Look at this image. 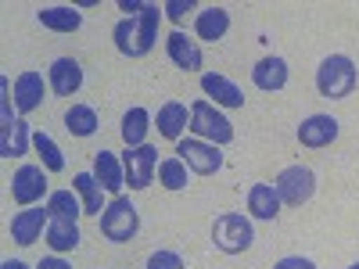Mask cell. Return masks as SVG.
I'll return each instance as SVG.
<instances>
[{"label": "cell", "instance_id": "5bb4252c", "mask_svg": "<svg viewBox=\"0 0 359 269\" xmlns=\"http://www.w3.org/2000/svg\"><path fill=\"white\" fill-rule=\"evenodd\" d=\"M94 179H97L108 194L118 198V191L126 187V169H123V162H118L111 151H97V155H94Z\"/></svg>", "mask_w": 359, "mask_h": 269}, {"label": "cell", "instance_id": "2e32d148", "mask_svg": "<svg viewBox=\"0 0 359 269\" xmlns=\"http://www.w3.org/2000/svg\"><path fill=\"white\" fill-rule=\"evenodd\" d=\"M165 50H169V62L184 72H198L201 69V47L194 40H187L184 33H172L165 40Z\"/></svg>", "mask_w": 359, "mask_h": 269}, {"label": "cell", "instance_id": "30bf717a", "mask_svg": "<svg viewBox=\"0 0 359 269\" xmlns=\"http://www.w3.org/2000/svg\"><path fill=\"white\" fill-rule=\"evenodd\" d=\"M47 223H50V212H47V208H25V212H18V216L11 219V237H15V244H22V248L36 244Z\"/></svg>", "mask_w": 359, "mask_h": 269}, {"label": "cell", "instance_id": "6da1fadb", "mask_svg": "<svg viewBox=\"0 0 359 269\" xmlns=\"http://www.w3.org/2000/svg\"><path fill=\"white\" fill-rule=\"evenodd\" d=\"M155 40H158V4H144L140 15L123 18L115 25V47L123 50L126 57L151 54Z\"/></svg>", "mask_w": 359, "mask_h": 269}, {"label": "cell", "instance_id": "ffe728a7", "mask_svg": "<svg viewBox=\"0 0 359 269\" xmlns=\"http://www.w3.org/2000/svg\"><path fill=\"white\" fill-rule=\"evenodd\" d=\"M226 29H230V15H226V8H205L201 15H198V22H194V33H198V40H208V43H216V40H223L226 36Z\"/></svg>", "mask_w": 359, "mask_h": 269}, {"label": "cell", "instance_id": "484cf974", "mask_svg": "<svg viewBox=\"0 0 359 269\" xmlns=\"http://www.w3.org/2000/svg\"><path fill=\"white\" fill-rule=\"evenodd\" d=\"M47 212L57 216V219H79V216H86L76 191H54V194L47 198Z\"/></svg>", "mask_w": 359, "mask_h": 269}, {"label": "cell", "instance_id": "e575fe53", "mask_svg": "<svg viewBox=\"0 0 359 269\" xmlns=\"http://www.w3.org/2000/svg\"><path fill=\"white\" fill-rule=\"evenodd\" d=\"M348 269H359V262H355V265H348Z\"/></svg>", "mask_w": 359, "mask_h": 269}, {"label": "cell", "instance_id": "603a6c76", "mask_svg": "<svg viewBox=\"0 0 359 269\" xmlns=\"http://www.w3.org/2000/svg\"><path fill=\"white\" fill-rule=\"evenodd\" d=\"M76 194H79V201H83V212L86 216H101L104 212V205H101V184H97V179H94V172H79L76 176Z\"/></svg>", "mask_w": 359, "mask_h": 269}, {"label": "cell", "instance_id": "44dd1931", "mask_svg": "<svg viewBox=\"0 0 359 269\" xmlns=\"http://www.w3.org/2000/svg\"><path fill=\"white\" fill-rule=\"evenodd\" d=\"M248 212L255 219H277L280 212V198H277V187L273 184H255L248 191Z\"/></svg>", "mask_w": 359, "mask_h": 269}, {"label": "cell", "instance_id": "9a60e30c", "mask_svg": "<svg viewBox=\"0 0 359 269\" xmlns=\"http://www.w3.org/2000/svg\"><path fill=\"white\" fill-rule=\"evenodd\" d=\"M252 83L266 94H277V90L287 86V62L284 57H262V62L252 69Z\"/></svg>", "mask_w": 359, "mask_h": 269}, {"label": "cell", "instance_id": "f1b7e54d", "mask_svg": "<svg viewBox=\"0 0 359 269\" xmlns=\"http://www.w3.org/2000/svg\"><path fill=\"white\" fill-rule=\"evenodd\" d=\"M158 179H162L165 191H184L187 187V165L180 162V158H165L158 165Z\"/></svg>", "mask_w": 359, "mask_h": 269}, {"label": "cell", "instance_id": "83f0119b", "mask_svg": "<svg viewBox=\"0 0 359 269\" xmlns=\"http://www.w3.org/2000/svg\"><path fill=\"white\" fill-rule=\"evenodd\" d=\"M33 147H36V155L43 158V169H47V172H62V169H65L62 151H57V144H54L47 133H36V137H33Z\"/></svg>", "mask_w": 359, "mask_h": 269}, {"label": "cell", "instance_id": "4316f807", "mask_svg": "<svg viewBox=\"0 0 359 269\" xmlns=\"http://www.w3.org/2000/svg\"><path fill=\"white\" fill-rule=\"evenodd\" d=\"M65 130L72 137H90V133L97 130V111L90 108V104H72L65 111Z\"/></svg>", "mask_w": 359, "mask_h": 269}, {"label": "cell", "instance_id": "d6986e66", "mask_svg": "<svg viewBox=\"0 0 359 269\" xmlns=\"http://www.w3.org/2000/svg\"><path fill=\"white\" fill-rule=\"evenodd\" d=\"M187 126H191V111H187V104L169 101V104L158 108V133H162L165 140H176V144H180V133H184Z\"/></svg>", "mask_w": 359, "mask_h": 269}, {"label": "cell", "instance_id": "7a4b0ae2", "mask_svg": "<svg viewBox=\"0 0 359 269\" xmlns=\"http://www.w3.org/2000/svg\"><path fill=\"white\" fill-rule=\"evenodd\" d=\"M355 79H359V72H355V65H352V57H345V54H331V57H327V62L316 69V90H320L327 101L348 97L352 90H355Z\"/></svg>", "mask_w": 359, "mask_h": 269}, {"label": "cell", "instance_id": "1f68e13d", "mask_svg": "<svg viewBox=\"0 0 359 269\" xmlns=\"http://www.w3.org/2000/svg\"><path fill=\"white\" fill-rule=\"evenodd\" d=\"M273 269H316L309 258H302V255H287V258H280Z\"/></svg>", "mask_w": 359, "mask_h": 269}, {"label": "cell", "instance_id": "836d02e7", "mask_svg": "<svg viewBox=\"0 0 359 269\" xmlns=\"http://www.w3.org/2000/svg\"><path fill=\"white\" fill-rule=\"evenodd\" d=\"M0 269H29V265H25V262H18V258H8V262L0 265Z\"/></svg>", "mask_w": 359, "mask_h": 269}, {"label": "cell", "instance_id": "8fae6325", "mask_svg": "<svg viewBox=\"0 0 359 269\" xmlns=\"http://www.w3.org/2000/svg\"><path fill=\"white\" fill-rule=\"evenodd\" d=\"M298 140L302 147H327L338 140V118L331 115H309L302 126H298Z\"/></svg>", "mask_w": 359, "mask_h": 269}, {"label": "cell", "instance_id": "7402d4cb", "mask_svg": "<svg viewBox=\"0 0 359 269\" xmlns=\"http://www.w3.org/2000/svg\"><path fill=\"white\" fill-rule=\"evenodd\" d=\"M47 244H50L54 251H72V248H79V226H76V219H57V216H50V223H47Z\"/></svg>", "mask_w": 359, "mask_h": 269}, {"label": "cell", "instance_id": "d4e9b609", "mask_svg": "<svg viewBox=\"0 0 359 269\" xmlns=\"http://www.w3.org/2000/svg\"><path fill=\"white\" fill-rule=\"evenodd\" d=\"M40 22H43V29H54V33H76L83 25V15L76 8H43Z\"/></svg>", "mask_w": 359, "mask_h": 269}, {"label": "cell", "instance_id": "4fadbf2b", "mask_svg": "<svg viewBox=\"0 0 359 269\" xmlns=\"http://www.w3.org/2000/svg\"><path fill=\"white\" fill-rule=\"evenodd\" d=\"M29 147V133L22 118H11V104L4 101V130H0V155L4 158H22Z\"/></svg>", "mask_w": 359, "mask_h": 269}, {"label": "cell", "instance_id": "9c48e42d", "mask_svg": "<svg viewBox=\"0 0 359 269\" xmlns=\"http://www.w3.org/2000/svg\"><path fill=\"white\" fill-rule=\"evenodd\" d=\"M47 191V176L40 165H22L11 179V198L15 205H25V208H33V201H40Z\"/></svg>", "mask_w": 359, "mask_h": 269}, {"label": "cell", "instance_id": "4dcf8cb0", "mask_svg": "<svg viewBox=\"0 0 359 269\" xmlns=\"http://www.w3.org/2000/svg\"><path fill=\"white\" fill-rule=\"evenodd\" d=\"M191 8H194V4H191V0H169V4H165L162 11H165V15H169L172 22H184Z\"/></svg>", "mask_w": 359, "mask_h": 269}, {"label": "cell", "instance_id": "d6a6232c", "mask_svg": "<svg viewBox=\"0 0 359 269\" xmlns=\"http://www.w3.org/2000/svg\"><path fill=\"white\" fill-rule=\"evenodd\" d=\"M36 269H72V265H69L65 258H57V255H54V258H43Z\"/></svg>", "mask_w": 359, "mask_h": 269}, {"label": "cell", "instance_id": "ba28073f", "mask_svg": "<svg viewBox=\"0 0 359 269\" xmlns=\"http://www.w3.org/2000/svg\"><path fill=\"white\" fill-rule=\"evenodd\" d=\"M123 169H126V184L130 191H144L151 184V176L158 169V151L151 144H140V147H126L123 155Z\"/></svg>", "mask_w": 359, "mask_h": 269}, {"label": "cell", "instance_id": "7c38bea8", "mask_svg": "<svg viewBox=\"0 0 359 269\" xmlns=\"http://www.w3.org/2000/svg\"><path fill=\"white\" fill-rule=\"evenodd\" d=\"M79 86H83V65L76 57H57L50 65V90L57 97H72Z\"/></svg>", "mask_w": 359, "mask_h": 269}, {"label": "cell", "instance_id": "8992f818", "mask_svg": "<svg viewBox=\"0 0 359 269\" xmlns=\"http://www.w3.org/2000/svg\"><path fill=\"white\" fill-rule=\"evenodd\" d=\"M277 198H280V205H291V208H298V205H306L309 198H313V191H316V176H313V169H306V165H291V169H284L280 176H277Z\"/></svg>", "mask_w": 359, "mask_h": 269}, {"label": "cell", "instance_id": "5b68a950", "mask_svg": "<svg viewBox=\"0 0 359 269\" xmlns=\"http://www.w3.org/2000/svg\"><path fill=\"white\" fill-rule=\"evenodd\" d=\"M187 130H194V133H198V137H205V140H212L216 147L233 140V126H230V118H226V115H219L208 101L191 104V126H187Z\"/></svg>", "mask_w": 359, "mask_h": 269}, {"label": "cell", "instance_id": "52a82bcc", "mask_svg": "<svg viewBox=\"0 0 359 269\" xmlns=\"http://www.w3.org/2000/svg\"><path fill=\"white\" fill-rule=\"evenodd\" d=\"M176 158L184 162L198 176H212L223 169V155L216 144H201V140H180L176 144Z\"/></svg>", "mask_w": 359, "mask_h": 269}, {"label": "cell", "instance_id": "ac0fdd59", "mask_svg": "<svg viewBox=\"0 0 359 269\" xmlns=\"http://www.w3.org/2000/svg\"><path fill=\"white\" fill-rule=\"evenodd\" d=\"M43 101V76L40 72H22L15 79V108L18 111H36Z\"/></svg>", "mask_w": 359, "mask_h": 269}, {"label": "cell", "instance_id": "e0dca14e", "mask_svg": "<svg viewBox=\"0 0 359 269\" xmlns=\"http://www.w3.org/2000/svg\"><path fill=\"white\" fill-rule=\"evenodd\" d=\"M201 90H205L208 97H216V104H223V108H245V94H241V86H233L226 76L205 72V76H201Z\"/></svg>", "mask_w": 359, "mask_h": 269}, {"label": "cell", "instance_id": "cb8c5ba5", "mask_svg": "<svg viewBox=\"0 0 359 269\" xmlns=\"http://www.w3.org/2000/svg\"><path fill=\"white\" fill-rule=\"evenodd\" d=\"M147 130H151V115H147V108H130L123 115V140H126V147H140Z\"/></svg>", "mask_w": 359, "mask_h": 269}, {"label": "cell", "instance_id": "f546056e", "mask_svg": "<svg viewBox=\"0 0 359 269\" xmlns=\"http://www.w3.org/2000/svg\"><path fill=\"white\" fill-rule=\"evenodd\" d=\"M147 269H187V265L176 251H155L151 258H147Z\"/></svg>", "mask_w": 359, "mask_h": 269}, {"label": "cell", "instance_id": "3957f363", "mask_svg": "<svg viewBox=\"0 0 359 269\" xmlns=\"http://www.w3.org/2000/svg\"><path fill=\"white\" fill-rule=\"evenodd\" d=\"M255 241V233H252V223L245 216H237V212H226L212 223V244L226 255H241L248 251Z\"/></svg>", "mask_w": 359, "mask_h": 269}, {"label": "cell", "instance_id": "277c9868", "mask_svg": "<svg viewBox=\"0 0 359 269\" xmlns=\"http://www.w3.org/2000/svg\"><path fill=\"white\" fill-rule=\"evenodd\" d=\"M137 226H140V219H137V208L130 205V198H115L101 212V233L108 237V241H115V244L133 241Z\"/></svg>", "mask_w": 359, "mask_h": 269}]
</instances>
